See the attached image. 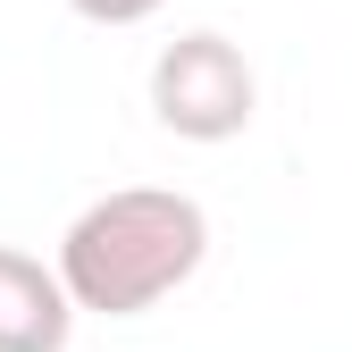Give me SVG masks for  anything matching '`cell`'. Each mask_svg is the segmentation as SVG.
Listing matches in <instances>:
<instances>
[{"mask_svg": "<svg viewBox=\"0 0 352 352\" xmlns=\"http://www.w3.org/2000/svg\"><path fill=\"white\" fill-rule=\"evenodd\" d=\"M210 260V210L176 185H118L101 201H84L59 235V285L76 302V319H143L176 285H193Z\"/></svg>", "mask_w": 352, "mask_h": 352, "instance_id": "6da1fadb", "label": "cell"}, {"mask_svg": "<svg viewBox=\"0 0 352 352\" xmlns=\"http://www.w3.org/2000/svg\"><path fill=\"white\" fill-rule=\"evenodd\" d=\"M151 118L176 143H235L260 118V76L227 34L193 25V34L160 42V59H151Z\"/></svg>", "mask_w": 352, "mask_h": 352, "instance_id": "7a4b0ae2", "label": "cell"}, {"mask_svg": "<svg viewBox=\"0 0 352 352\" xmlns=\"http://www.w3.org/2000/svg\"><path fill=\"white\" fill-rule=\"evenodd\" d=\"M67 336H76V302L59 269L0 243V352H67Z\"/></svg>", "mask_w": 352, "mask_h": 352, "instance_id": "3957f363", "label": "cell"}, {"mask_svg": "<svg viewBox=\"0 0 352 352\" xmlns=\"http://www.w3.org/2000/svg\"><path fill=\"white\" fill-rule=\"evenodd\" d=\"M67 9L84 25H143V17H160V0H67Z\"/></svg>", "mask_w": 352, "mask_h": 352, "instance_id": "277c9868", "label": "cell"}]
</instances>
